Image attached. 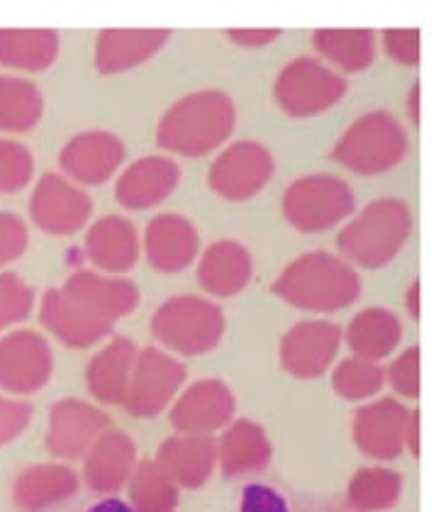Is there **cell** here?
<instances>
[{"label":"cell","mask_w":446,"mask_h":512,"mask_svg":"<svg viewBox=\"0 0 446 512\" xmlns=\"http://www.w3.org/2000/svg\"><path fill=\"white\" fill-rule=\"evenodd\" d=\"M35 308V291L18 274H0V332L22 322Z\"/></svg>","instance_id":"obj_35"},{"label":"cell","mask_w":446,"mask_h":512,"mask_svg":"<svg viewBox=\"0 0 446 512\" xmlns=\"http://www.w3.org/2000/svg\"><path fill=\"white\" fill-rule=\"evenodd\" d=\"M234 130V105L220 91H198L181 98L164 115L156 142L169 152L203 157L220 147Z\"/></svg>","instance_id":"obj_3"},{"label":"cell","mask_w":446,"mask_h":512,"mask_svg":"<svg viewBox=\"0 0 446 512\" xmlns=\"http://www.w3.org/2000/svg\"><path fill=\"white\" fill-rule=\"evenodd\" d=\"M252 271V254L247 247L234 239H220L200 256L198 283L210 296L232 298L247 288Z\"/></svg>","instance_id":"obj_21"},{"label":"cell","mask_w":446,"mask_h":512,"mask_svg":"<svg viewBox=\"0 0 446 512\" xmlns=\"http://www.w3.org/2000/svg\"><path fill=\"white\" fill-rule=\"evenodd\" d=\"M127 486L135 512H176L178 508V486L154 461H139Z\"/></svg>","instance_id":"obj_33"},{"label":"cell","mask_w":446,"mask_h":512,"mask_svg":"<svg viewBox=\"0 0 446 512\" xmlns=\"http://www.w3.org/2000/svg\"><path fill=\"white\" fill-rule=\"evenodd\" d=\"M137 466V447L125 432L105 430L83 461L86 486L96 493H115L127 486Z\"/></svg>","instance_id":"obj_19"},{"label":"cell","mask_w":446,"mask_h":512,"mask_svg":"<svg viewBox=\"0 0 446 512\" xmlns=\"http://www.w3.org/2000/svg\"><path fill=\"white\" fill-rule=\"evenodd\" d=\"M78 493V473L61 464L30 466L15 478L13 500L22 512H42Z\"/></svg>","instance_id":"obj_25"},{"label":"cell","mask_w":446,"mask_h":512,"mask_svg":"<svg viewBox=\"0 0 446 512\" xmlns=\"http://www.w3.org/2000/svg\"><path fill=\"white\" fill-rule=\"evenodd\" d=\"M35 171L30 149L22 147L20 142L0 139V191L15 193L27 186Z\"/></svg>","instance_id":"obj_36"},{"label":"cell","mask_w":446,"mask_h":512,"mask_svg":"<svg viewBox=\"0 0 446 512\" xmlns=\"http://www.w3.org/2000/svg\"><path fill=\"white\" fill-rule=\"evenodd\" d=\"M408 152V137L388 113H369L344 132L334 147V159L356 174H381L400 164Z\"/></svg>","instance_id":"obj_6"},{"label":"cell","mask_w":446,"mask_h":512,"mask_svg":"<svg viewBox=\"0 0 446 512\" xmlns=\"http://www.w3.org/2000/svg\"><path fill=\"white\" fill-rule=\"evenodd\" d=\"M178 166L166 157H147L139 159L130 169L122 171L117 181L115 196L125 208L147 210L159 205L176 188Z\"/></svg>","instance_id":"obj_22"},{"label":"cell","mask_w":446,"mask_h":512,"mask_svg":"<svg viewBox=\"0 0 446 512\" xmlns=\"http://www.w3.org/2000/svg\"><path fill=\"white\" fill-rule=\"evenodd\" d=\"M315 47L344 71L369 69L376 57V40L369 30H320L315 32Z\"/></svg>","instance_id":"obj_31"},{"label":"cell","mask_w":446,"mask_h":512,"mask_svg":"<svg viewBox=\"0 0 446 512\" xmlns=\"http://www.w3.org/2000/svg\"><path fill=\"white\" fill-rule=\"evenodd\" d=\"M152 335L181 356L208 354L225 335V315L208 298L174 296L154 313Z\"/></svg>","instance_id":"obj_5"},{"label":"cell","mask_w":446,"mask_h":512,"mask_svg":"<svg viewBox=\"0 0 446 512\" xmlns=\"http://www.w3.org/2000/svg\"><path fill=\"white\" fill-rule=\"evenodd\" d=\"M59 52L57 32L0 30V64L10 69L39 71L52 66Z\"/></svg>","instance_id":"obj_29"},{"label":"cell","mask_w":446,"mask_h":512,"mask_svg":"<svg viewBox=\"0 0 446 512\" xmlns=\"http://www.w3.org/2000/svg\"><path fill=\"white\" fill-rule=\"evenodd\" d=\"M91 213V196L57 174L42 176L30 203V215L35 225L57 237L74 235L86 225Z\"/></svg>","instance_id":"obj_13"},{"label":"cell","mask_w":446,"mask_h":512,"mask_svg":"<svg viewBox=\"0 0 446 512\" xmlns=\"http://www.w3.org/2000/svg\"><path fill=\"white\" fill-rule=\"evenodd\" d=\"M386 386V371L371 361L349 356L332 371V388L344 400H369Z\"/></svg>","instance_id":"obj_34"},{"label":"cell","mask_w":446,"mask_h":512,"mask_svg":"<svg viewBox=\"0 0 446 512\" xmlns=\"http://www.w3.org/2000/svg\"><path fill=\"white\" fill-rule=\"evenodd\" d=\"M271 461L266 432L252 420H237L217 442V464L225 476H244L261 471Z\"/></svg>","instance_id":"obj_28"},{"label":"cell","mask_w":446,"mask_h":512,"mask_svg":"<svg viewBox=\"0 0 446 512\" xmlns=\"http://www.w3.org/2000/svg\"><path fill=\"white\" fill-rule=\"evenodd\" d=\"M27 249V227L18 215L0 213V266L13 264Z\"/></svg>","instance_id":"obj_39"},{"label":"cell","mask_w":446,"mask_h":512,"mask_svg":"<svg viewBox=\"0 0 446 512\" xmlns=\"http://www.w3.org/2000/svg\"><path fill=\"white\" fill-rule=\"evenodd\" d=\"M122 157H125V147L120 139L110 132L93 130L71 139L61 149L59 164L66 176H71L74 181L98 186L115 174L117 166L122 164Z\"/></svg>","instance_id":"obj_18"},{"label":"cell","mask_w":446,"mask_h":512,"mask_svg":"<svg viewBox=\"0 0 446 512\" xmlns=\"http://www.w3.org/2000/svg\"><path fill=\"white\" fill-rule=\"evenodd\" d=\"M186 376V366L176 356L166 354L164 349L147 347L144 352H137L122 405L135 417L161 415L176 400Z\"/></svg>","instance_id":"obj_9"},{"label":"cell","mask_w":446,"mask_h":512,"mask_svg":"<svg viewBox=\"0 0 446 512\" xmlns=\"http://www.w3.org/2000/svg\"><path fill=\"white\" fill-rule=\"evenodd\" d=\"M52 347L32 330H18L0 339V388L15 395H30L52 378Z\"/></svg>","instance_id":"obj_11"},{"label":"cell","mask_w":446,"mask_h":512,"mask_svg":"<svg viewBox=\"0 0 446 512\" xmlns=\"http://www.w3.org/2000/svg\"><path fill=\"white\" fill-rule=\"evenodd\" d=\"M273 159L269 149L256 142H237L215 159L210 169V188L220 198L249 200L269 183Z\"/></svg>","instance_id":"obj_12"},{"label":"cell","mask_w":446,"mask_h":512,"mask_svg":"<svg viewBox=\"0 0 446 512\" xmlns=\"http://www.w3.org/2000/svg\"><path fill=\"white\" fill-rule=\"evenodd\" d=\"M347 344L356 359L378 364L403 342V325L398 315L386 308H366L347 327Z\"/></svg>","instance_id":"obj_26"},{"label":"cell","mask_w":446,"mask_h":512,"mask_svg":"<svg viewBox=\"0 0 446 512\" xmlns=\"http://www.w3.org/2000/svg\"><path fill=\"white\" fill-rule=\"evenodd\" d=\"M281 35L278 30H230L227 37L237 42L239 47H266V44L276 40Z\"/></svg>","instance_id":"obj_41"},{"label":"cell","mask_w":446,"mask_h":512,"mask_svg":"<svg viewBox=\"0 0 446 512\" xmlns=\"http://www.w3.org/2000/svg\"><path fill=\"white\" fill-rule=\"evenodd\" d=\"M412 232V213L398 198L373 200L339 232L337 244L344 261L364 269H381L405 247Z\"/></svg>","instance_id":"obj_4"},{"label":"cell","mask_w":446,"mask_h":512,"mask_svg":"<svg viewBox=\"0 0 446 512\" xmlns=\"http://www.w3.org/2000/svg\"><path fill=\"white\" fill-rule=\"evenodd\" d=\"M403 476L381 466L356 471L349 483V505L359 512H386L400 503Z\"/></svg>","instance_id":"obj_30"},{"label":"cell","mask_w":446,"mask_h":512,"mask_svg":"<svg viewBox=\"0 0 446 512\" xmlns=\"http://www.w3.org/2000/svg\"><path fill=\"white\" fill-rule=\"evenodd\" d=\"M417 291H420V286H412L410 288V293H408V303H410V310H412V315H417Z\"/></svg>","instance_id":"obj_43"},{"label":"cell","mask_w":446,"mask_h":512,"mask_svg":"<svg viewBox=\"0 0 446 512\" xmlns=\"http://www.w3.org/2000/svg\"><path fill=\"white\" fill-rule=\"evenodd\" d=\"M169 40L164 30H105L96 47V66L100 74H120L152 59Z\"/></svg>","instance_id":"obj_27"},{"label":"cell","mask_w":446,"mask_h":512,"mask_svg":"<svg viewBox=\"0 0 446 512\" xmlns=\"http://www.w3.org/2000/svg\"><path fill=\"white\" fill-rule=\"evenodd\" d=\"M198 232L183 215L166 213L154 217L144 235V252L149 264L161 274H178L193 264L198 254Z\"/></svg>","instance_id":"obj_20"},{"label":"cell","mask_w":446,"mask_h":512,"mask_svg":"<svg viewBox=\"0 0 446 512\" xmlns=\"http://www.w3.org/2000/svg\"><path fill=\"white\" fill-rule=\"evenodd\" d=\"M139 305V291L127 278H108L96 271H76L61 288L47 291L39 317L66 347L86 349L113 332L120 317Z\"/></svg>","instance_id":"obj_1"},{"label":"cell","mask_w":446,"mask_h":512,"mask_svg":"<svg viewBox=\"0 0 446 512\" xmlns=\"http://www.w3.org/2000/svg\"><path fill=\"white\" fill-rule=\"evenodd\" d=\"M383 42H386V52L398 64L415 66L420 61V32L417 30H388Z\"/></svg>","instance_id":"obj_40"},{"label":"cell","mask_w":446,"mask_h":512,"mask_svg":"<svg viewBox=\"0 0 446 512\" xmlns=\"http://www.w3.org/2000/svg\"><path fill=\"white\" fill-rule=\"evenodd\" d=\"M354 193L334 176L298 178L283 198L288 222L303 232H322L354 213Z\"/></svg>","instance_id":"obj_8"},{"label":"cell","mask_w":446,"mask_h":512,"mask_svg":"<svg viewBox=\"0 0 446 512\" xmlns=\"http://www.w3.org/2000/svg\"><path fill=\"white\" fill-rule=\"evenodd\" d=\"M417 96H420V88H412V96H410V115H412V120L417 122Z\"/></svg>","instance_id":"obj_42"},{"label":"cell","mask_w":446,"mask_h":512,"mask_svg":"<svg viewBox=\"0 0 446 512\" xmlns=\"http://www.w3.org/2000/svg\"><path fill=\"white\" fill-rule=\"evenodd\" d=\"M135 359L137 347L127 337H115L113 342L105 344L86 369V383L93 398L105 405L125 403Z\"/></svg>","instance_id":"obj_24"},{"label":"cell","mask_w":446,"mask_h":512,"mask_svg":"<svg viewBox=\"0 0 446 512\" xmlns=\"http://www.w3.org/2000/svg\"><path fill=\"white\" fill-rule=\"evenodd\" d=\"M351 432L356 447L371 459L393 461L405 449L412 456H420V417L395 398H381L364 405L354 417Z\"/></svg>","instance_id":"obj_7"},{"label":"cell","mask_w":446,"mask_h":512,"mask_svg":"<svg viewBox=\"0 0 446 512\" xmlns=\"http://www.w3.org/2000/svg\"><path fill=\"white\" fill-rule=\"evenodd\" d=\"M32 420V405L25 400L0 398V447L15 442Z\"/></svg>","instance_id":"obj_38"},{"label":"cell","mask_w":446,"mask_h":512,"mask_svg":"<svg viewBox=\"0 0 446 512\" xmlns=\"http://www.w3.org/2000/svg\"><path fill=\"white\" fill-rule=\"evenodd\" d=\"M232 388L217 378H203L188 386L171 408V425L181 434H213L234 415Z\"/></svg>","instance_id":"obj_16"},{"label":"cell","mask_w":446,"mask_h":512,"mask_svg":"<svg viewBox=\"0 0 446 512\" xmlns=\"http://www.w3.org/2000/svg\"><path fill=\"white\" fill-rule=\"evenodd\" d=\"M88 259L105 274H125L139 259V237L135 225L120 215H108L88 230Z\"/></svg>","instance_id":"obj_23"},{"label":"cell","mask_w":446,"mask_h":512,"mask_svg":"<svg viewBox=\"0 0 446 512\" xmlns=\"http://www.w3.org/2000/svg\"><path fill=\"white\" fill-rule=\"evenodd\" d=\"M386 381L403 398H420V349L410 347L400 356H395V361L386 371Z\"/></svg>","instance_id":"obj_37"},{"label":"cell","mask_w":446,"mask_h":512,"mask_svg":"<svg viewBox=\"0 0 446 512\" xmlns=\"http://www.w3.org/2000/svg\"><path fill=\"white\" fill-rule=\"evenodd\" d=\"M273 293L288 305L310 313H334L349 308L361 296V278L342 256L310 252L281 271Z\"/></svg>","instance_id":"obj_2"},{"label":"cell","mask_w":446,"mask_h":512,"mask_svg":"<svg viewBox=\"0 0 446 512\" xmlns=\"http://www.w3.org/2000/svg\"><path fill=\"white\" fill-rule=\"evenodd\" d=\"M347 93V81L315 59H295L276 81V100L293 118L332 108Z\"/></svg>","instance_id":"obj_10"},{"label":"cell","mask_w":446,"mask_h":512,"mask_svg":"<svg viewBox=\"0 0 446 512\" xmlns=\"http://www.w3.org/2000/svg\"><path fill=\"white\" fill-rule=\"evenodd\" d=\"M342 330L334 322L308 320L288 330L281 342V364L295 378H317L332 366L342 347Z\"/></svg>","instance_id":"obj_15"},{"label":"cell","mask_w":446,"mask_h":512,"mask_svg":"<svg viewBox=\"0 0 446 512\" xmlns=\"http://www.w3.org/2000/svg\"><path fill=\"white\" fill-rule=\"evenodd\" d=\"M105 430H110V417L96 405L78 398L59 400L49 413L47 447L59 459H81Z\"/></svg>","instance_id":"obj_14"},{"label":"cell","mask_w":446,"mask_h":512,"mask_svg":"<svg viewBox=\"0 0 446 512\" xmlns=\"http://www.w3.org/2000/svg\"><path fill=\"white\" fill-rule=\"evenodd\" d=\"M154 464L178 488L195 491L213 476L217 466V442L210 434H176L161 444Z\"/></svg>","instance_id":"obj_17"},{"label":"cell","mask_w":446,"mask_h":512,"mask_svg":"<svg viewBox=\"0 0 446 512\" xmlns=\"http://www.w3.org/2000/svg\"><path fill=\"white\" fill-rule=\"evenodd\" d=\"M42 118V96L30 81L0 76V130L27 132Z\"/></svg>","instance_id":"obj_32"}]
</instances>
